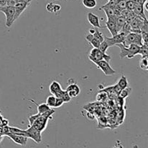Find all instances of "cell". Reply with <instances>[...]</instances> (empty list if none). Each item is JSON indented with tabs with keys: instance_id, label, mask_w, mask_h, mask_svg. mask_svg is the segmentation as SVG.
<instances>
[{
	"instance_id": "cell-32",
	"label": "cell",
	"mask_w": 148,
	"mask_h": 148,
	"mask_svg": "<svg viewBox=\"0 0 148 148\" xmlns=\"http://www.w3.org/2000/svg\"><path fill=\"white\" fill-rule=\"evenodd\" d=\"M53 2H50V3H48L46 4V10H47L49 12L51 13H53Z\"/></svg>"
},
{
	"instance_id": "cell-19",
	"label": "cell",
	"mask_w": 148,
	"mask_h": 148,
	"mask_svg": "<svg viewBox=\"0 0 148 148\" xmlns=\"http://www.w3.org/2000/svg\"><path fill=\"white\" fill-rule=\"evenodd\" d=\"M30 101H32V102L34 103L36 105V106H37V110H38V114H44L45 112H46V111H49V110L51 109V108H50V107L48 106V105L46 103H41V104H37L36 102H35L34 101H33V100H30Z\"/></svg>"
},
{
	"instance_id": "cell-21",
	"label": "cell",
	"mask_w": 148,
	"mask_h": 148,
	"mask_svg": "<svg viewBox=\"0 0 148 148\" xmlns=\"http://www.w3.org/2000/svg\"><path fill=\"white\" fill-rule=\"evenodd\" d=\"M82 5L88 9H93L96 7V0H82Z\"/></svg>"
},
{
	"instance_id": "cell-12",
	"label": "cell",
	"mask_w": 148,
	"mask_h": 148,
	"mask_svg": "<svg viewBox=\"0 0 148 148\" xmlns=\"http://www.w3.org/2000/svg\"><path fill=\"white\" fill-rule=\"evenodd\" d=\"M88 21L90 24L95 28H101V25L100 24L99 17L92 12L88 13Z\"/></svg>"
},
{
	"instance_id": "cell-27",
	"label": "cell",
	"mask_w": 148,
	"mask_h": 148,
	"mask_svg": "<svg viewBox=\"0 0 148 148\" xmlns=\"http://www.w3.org/2000/svg\"><path fill=\"white\" fill-rule=\"evenodd\" d=\"M136 2L134 0H127V4H126V9L130 11H133L135 7Z\"/></svg>"
},
{
	"instance_id": "cell-7",
	"label": "cell",
	"mask_w": 148,
	"mask_h": 148,
	"mask_svg": "<svg viewBox=\"0 0 148 148\" xmlns=\"http://www.w3.org/2000/svg\"><path fill=\"white\" fill-rule=\"evenodd\" d=\"M26 131V136H27V138L32 139L34 142H36V143H40L42 140V137H41V133L40 131L37 130L36 129H35L34 127L30 126L28 127V128L25 130Z\"/></svg>"
},
{
	"instance_id": "cell-8",
	"label": "cell",
	"mask_w": 148,
	"mask_h": 148,
	"mask_svg": "<svg viewBox=\"0 0 148 148\" xmlns=\"http://www.w3.org/2000/svg\"><path fill=\"white\" fill-rule=\"evenodd\" d=\"M49 120V119L40 115L33 122V124H32V127H33L35 129H36L37 130L40 131V132H42L46 130Z\"/></svg>"
},
{
	"instance_id": "cell-23",
	"label": "cell",
	"mask_w": 148,
	"mask_h": 148,
	"mask_svg": "<svg viewBox=\"0 0 148 148\" xmlns=\"http://www.w3.org/2000/svg\"><path fill=\"white\" fill-rule=\"evenodd\" d=\"M140 67L143 70H147L148 69V59L147 56H142L140 60Z\"/></svg>"
},
{
	"instance_id": "cell-31",
	"label": "cell",
	"mask_w": 148,
	"mask_h": 148,
	"mask_svg": "<svg viewBox=\"0 0 148 148\" xmlns=\"http://www.w3.org/2000/svg\"><path fill=\"white\" fill-rule=\"evenodd\" d=\"M64 103L63 101V100L62 98H56V103H55V105H54V108H59V107L62 106L63 104Z\"/></svg>"
},
{
	"instance_id": "cell-10",
	"label": "cell",
	"mask_w": 148,
	"mask_h": 148,
	"mask_svg": "<svg viewBox=\"0 0 148 148\" xmlns=\"http://www.w3.org/2000/svg\"><path fill=\"white\" fill-rule=\"evenodd\" d=\"M6 136L8 137L10 139H11L14 143L19 145L25 146L27 145V139L28 138L26 137H24V136L12 134V133H8V134H6Z\"/></svg>"
},
{
	"instance_id": "cell-37",
	"label": "cell",
	"mask_w": 148,
	"mask_h": 148,
	"mask_svg": "<svg viewBox=\"0 0 148 148\" xmlns=\"http://www.w3.org/2000/svg\"><path fill=\"white\" fill-rule=\"evenodd\" d=\"M3 118H4V117H3L2 115H1V110H0V123H1V120L3 119Z\"/></svg>"
},
{
	"instance_id": "cell-34",
	"label": "cell",
	"mask_w": 148,
	"mask_h": 148,
	"mask_svg": "<svg viewBox=\"0 0 148 148\" xmlns=\"http://www.w3.org/2000/svg\"><path fill=\"white\" fill-rule=\"evenodd\" d=\"M7 126H9V121L7 119L3 118V119L1 120V123H0V127H7Z\"/></svg>"
},
{
	"instance_id": "cell-18",
	"label": "cell",
	"mask_w": 148,
	"mask_h": 148,
	"mask_svg": "<svg viewBox=\"0 0 148 148\" xmlns=\"http://www.w3.org/2000/svg\"><path fill=\"white\" fill-rule=\"evenodd\" d=\"M85 39H86V40L89 42L90 44H91L92 46H93V48L99 47L101 42H100L98 39L95 38L92 34L89 33V34L87 35V36H85Z\"/></svg>"
},
{
	"instance_id": "cell-11",
	"label": "cell",
	"mask_w": 148,
	"mask_h": 148,
	"mask_svg": "<svg viewBox=\"0 0 148 148\" xmlns=\"http://www.w3.org/2000/svg\"><path fill=\"white\" fill-rule=\"evenodd\" d=\"M66 91L70 95L71 98H77L80 93V88L77 84L72 83L68 85Z\"/></svg>"
},
{
	"instance_id": "cell-3",
	"label": "cell",
	"mask_w": 148,
	"mask_h": 148,
	"mask_svg": "<svg viewBox=\"0 0 148 148\" xmlns=\"http://www.w3.org/2000/svg\"><path fill=\"white\" fill-rule=\"evenodd\" d=\"M123 44L125 46H129L131 44H137L140 46H143V41L141 33H133V32L127 33L125 36V39H124V42Z\"/></svg>"
},
{
	"instance_id": "cell-20",
	"label": "cell",
	"mask_w": 148,
	"mask_h": 148,
	"mask_svg": "<svg viewBox=\"0 0 148 148\" xmlns=\"http://www.w3.org/2000/svg\"><path fill=\"white\" fill-rule=\"evenodd\" d=\"M117 85H119L121 90L124 89L125 88L129 86V82H128V79H127V77H125L124 75H121V78L119 79L118 82H117Z\"/></svg>"
},
{
	"instance_id": "cell-25",
	"label": "cell",
	"mask_w": 148,
	"mask_h": 148,
	"mask_svg": "<svg viewBox=\"0 0 148 148\" xmlns=\"http://www.w3.org/2000/svg\"><path fill=\"white\" fill-rule=\"evenodd\" d=\"M108 95L106 92L101 90L96 95V99L98 101H104L108 98Z\"/></svg>"
},
{
	"instance_id": "cell-28",
	"label": "cell",
	"mask_w": 148,
	"mask_h": 148,
	"mask_svg": "<svg viewBox=\"0 0 148 148\" xmlns=\"http://www.w3.org/2000/svg\"><path fill=\"white\" fill-rule=\"evenodd\" d=\"M108 48H109V46H108V43L106 42V40H103V41H102L100 43V46L99 47H98V49H99L102 52L106 53V52L107 51V50H108Z\"/></svg>"
},
{
	"instance_id": "cell-15",
	"label": "cell",
	"mask_w": 148,
	"mask_h": 148,
	"mask_svg": "<svg viewBox=\"0 0 148 148\" xmlns=\"http://www.w3.org/2000/svg\"><path fill=\"white\" fill-rule=\"evenodd\" d=\"M133 13L134 15L138 16V17H141V18L144 19V20H147L144 11V4H140V3H136L134 9L133 10Z\"/></svg>"
},
{
	"instance_id": "cell-14",
	"label": "cell",
	"mask_w": 148,
	"mask_h": 148,
	"mask_svg": "<svg viewBox=\"0 0 148 148\" xmlns=\"http://www.w3.org/2000/svg\"><path fill=\"white\" fill-rule=\"evenodd\" d=\"M116 17L107 19V21L106 22V26L108 29V30L110 31V33H111L112 36H115V35H116L118 33V31L116 30Z\"/></svg>"
},
{
	"instance_id": "cell-2",
	"label": "cell",
	"mask_w": 148,
	"mask_h": 148,
	"mask_svg": "<svg viewBox=\"0 0 148 148\" xmlns=\"http://www.w3.org/2000/svg\"><path fill=\"white\" fill-rule=\"evenodd\" d=\"M0 12H3L6 17L5 25L7 27H10L14 21V6L4 5L0 6Z\"/></svg>"
},
{
	"instance_id": "cell-26",
	"label": "cell",
	"mask_w": 148,
	"mask_h": 148,
	"mask_svg": "<svg viewBox=\"0 0 148 148\" xmlns=\"http://www.w3.org/2000/svg\"><path fill=\"white\" fill-rule=\"evenodd\" d=\"M92 35H93L94 37H95L96 39H98L101 43L104 40L103 35V33H101V31L98 30V28H95V32Z\"/></svg>"
},
{
	"instance_id": "cell-17",
	"label": "cell",
	"mask_w": 148,
	"mask_h": 148,
	"mask_svg": "<svg viewBox=\"0 0 148 148\" xmlns=\"http://www.w3.org/2000/svg\"><path fill=\"white\" fill-rule=\"evenodd\" d=\"M116 30L118 31V33H119L120 31L122 29L123 26L125 25V23H127V20H126V17H124L121 14H119V16H117L116 17Z\"/></svg>"
},
{
	"instance_id": "cell-1",
	"label": "cell",
	"mask_w": 148,
	"mask_h": 148,
	"mask_svg": "<svg viewBox=\"0 0 148 148\" xmlns=\"http://www.w3.org/2000/svg\"><path fill=\"white\" fill-rule=\"evenodd\" d=\"M116 46L119 48L120 51H121L119 54L121 59L134 58L136 55L139 54L140 49V46H138L137 44H131L129 46H125L123 43H119V44L116 45Z\"/></svg>"
},
{
	"instance_id": "cell-5",
	"label": "cell",
	"mask_w": 148,
	"mask_h": 148,
	"mask_svg": "<svg viewBox=\"0 0 148 148\" xmlns=\"http://www.w3.org/2000/svg\"><path fill=\"white\" fill-rule=\"evenodd\" d=\"M88 58H89L91 62H92V61L106 60L109 62L111 60V56L110 55H108L104 53V52H102L98 48H93L90 51V53Z\"/></svg>"
},
{
	"instance_id": "cell-30",
	"label": "cell",
	"mask_w": 148,
	"mask_h": 148,
	"mask_svg": "<svg viewBox=\"0 0 148 148\" xmlns=\"http://www.w3.org/2000/svg\"><path fill=\"white\" fill-rule=\"evenodd\" d=\"M39 116H40V114H34V115L30 116L29 117V118H28L29 126H28V127H30V126H32V124H33V122L36 121V119L38 118V117Z\"/></svg>"
},
{
	"instance_id": "cell-29",
	"label": "cell",
	"mask_w": 148,
	"mask_h": 148,
	"mask_svg": "<svg viewBox=\"0 0 148 148\" xmlns=\"http://www.w3.org/2000/svg\"><path fill=\"white\" fill-rule=\"evenodd\" d=\"M62 98V99L63 100L64 103H69V101H71V99H72V98H71V97H70V95H69V94H68V92H66V90L64 91L63 95H62V98Z\"/></svg>"
},
{
	"instance_id": "cell-33",
	"label": "cell",
	"mask_w": 148,
	"mask_h": 148,
	"mask_svg": "<svg viewBox=\"0 0 148 148\" xmlns=\"http://www.w3.org/2000/svg\"><path fill=\"white\" fill-rule=\"evenodd\" d=\"M61 9H62V7H61V6L59 5V4H53V13H57L59 12V11L61 10Z\"/></svg>"
},
{
	"instance_id": "cell-36",
	"label": "cell",
	"mask_w": 148,
	"mask_h": 148,
	"mask_svg": "<svg viewBox=\"0 0 148 148\" xmlns=\"http://www.w3.org/2000/svg\"><path fill=\"white\" fill-rule=\"evenodd\" d=\"M4 134H1V133H0V143L3 141V140H4Z\"/></svg>"
},
{
	"instance_id": "cell-9",
	"label": "cell",
	"mask_w": 148,
	"mask_h": 148,
	"mask_svg": "<svg viewBox=\"0 0 148 148\" xmlns=\"http://www.w3.org/2000/svg\"><path fill=\"white\" fill-rule=\"evenodd\" d=\"M30 4V1H23V0H18L16 1L14 4V10H15V13H14V20H17L20 14L25 10L27 6Z\"/></svg>"
},
{
	"instance_id": "cell-6",
	"label": "cell",
	"mask_w": 148,
	"mask_h": 148,
	"mask_svg": "<svg viewBox=\"0 0 148 148\" xmlns=\"http://www.w3.org/2000/svg\"><path fill=\"white\" fill-rule=\"evenodd\" d=\"M126 35L127 34L121 31L117 33L116 35H115V36H112L111 38L104 36V40H106V42L108 43V46L111 47V46H116L119 43H124Z\"/></svg>"
},
{
	"instance_id": "cell-24",
	"label": "cell",
	"mask_w": 148,
	"mask_h": 148,
	"mask_svg": "<svg viewBox=\"0 0 148 148\" xmlns=\"http://www.w3.org/2000/svg\"><path fill=\"white\" fill-rule=\"evenodd\" d=\"M56 97L54 96L53 95H49V97L46 99V103L47 104L48 106L50 107V108H54V105L55 103H56Z\"/></svg>"
},
{
	"instance_id": "cell-35",
	"label": "cell",
	"mask_w": 148,
	"mask_h": 148,
	"mask_svg": "<svg viewBox=\"0 0 148 148\" xmlns=\"http://www.w3.org/2000/svg\"><path fill=\"white\" fill-rule=\"evenodd\" d=\"M95 32V27H93V28H90L89 29V33H90V34H93Z\"/></svg>"
},
{
	"instance_id": "cell-38",
	"label": "cell",
	"mask_w": 148,
	"mask_h": 148,
	"mask_svg": "<svg viewBox=\"0 0 148 148\" xmlns=\"http://www.w3.org/2000/svg\"><path fill=\"white\" fill-rule=\"evenodd\" d=\"M23 1H30V0H23Z\"/></svg>"
},
{
	"instance_id": "cell-22",
	"label": "cell",
	"mask_w": 148,
	"mask_h": 148,
	"mask_svg": "<svg viewBox=\"0 0 148 148\" xmlns=\"http://www.w3.org/2000/svg\"><path fill=\"white\" fill-rule=\"evenodd\" d=\"M131 92H132V88L128 86L127 87V88H124V89L121 90V92H120L119 94V97H120V98H122V99H124V98H127V97L131 94Z\"/></svg>"
},
{
	"instance_id": "cell-13",
	"label": "cell",
	"mask_w": 148,
	"mask_h": 148,
	"mask_svg": "<svg viewBox=\"0 0 148 148\" xmlns=\"http://www.w3.org/2000/svg\"><path fill=\"white\" fill-rule=\"evenodd\" d=\"M103 10V11L105 12L106 14L107 19L108 18H112V17H116L117 16H119L120 14L119 11L116 10L115 8H112V7H108V6H103L100 8V10Z\"/></svg>"
},
{
	"instance_id": "cell-4",
	"label": "cell",
	"mask_w": 148,
	"mask_h": 148,
	"mask_svg": "<svg viewBox=\"0 0 148 148\" xmlns=\"http://www.w3.org/2000/svg\"><path fill=\"white\" fill-rule=\"evenodd\" d=\"M92 63L95 64L98 69H101L106 76H112L116 73V70H114L110 65L109 62L106 60L100 61H92Z\"/></svg>"
},
{
	"instance_id": "cell-16",
	"label": "cell",
	"mask_w": 148,
	"mask_h": 148,
	"mask_svg": "<svg viewBox=\"0 0 148 148\" xmlns=\"http://www.w3.org/2000/svg\"><path fill=\"white\" fill-rule=\"evenodd\" d=\"M62 90H63L62 86H61L60 83L58 82L57 81H53L49 85V91L52 95H56V94L59 93Z\"/></svg>"
}]
</instances>
